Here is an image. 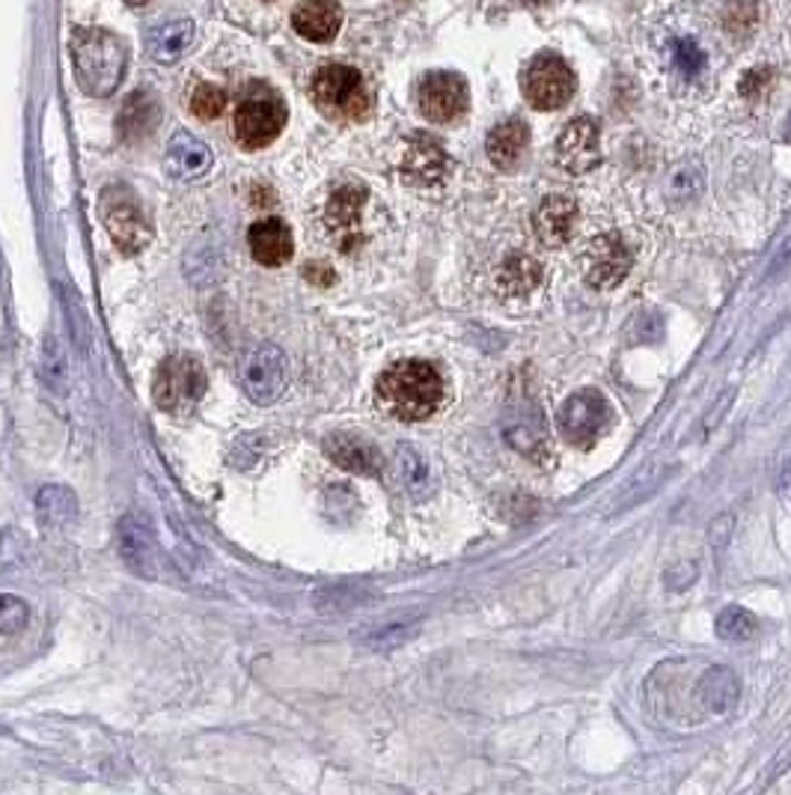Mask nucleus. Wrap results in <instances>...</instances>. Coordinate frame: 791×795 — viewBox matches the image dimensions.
I'll use <instances>...</instances> for the list:
<instances>
[{
    "mask_svg": "<svg viewBox=\"0 0 791 795\" xmlns=\"http://www.w3.org/2000/svg\"><path fill=\"white\" fill-rule=\"evenodd\" d=\"M292 27L301 40L330 42L342 27V7L337 0H301L292 10Z\"/></svg>",
    "mask_w": 791,
    "mask_h": 795,
    "instance_id": "f3484780",
    "label": "nucleus"
},
{
    "mask_svg": "<svg viewBox=\"0 0 791 795\" xmlns=\"http://www.w3.org/2000/svg\"><path fill=\"white\" fill-rule=\"evenodd\" d=\"M699 701L709 706L711 713H730L735 709V703L741 697V682L738 676L730 671V668H711L705 671V676L699 680Z\"/></svg>",
    "mask_w": 791,
    "mask_h": 795,
    "instance_id": "412c9836",
    "label": "nucleus"
},
{
    "mask_svg": "<svg viewBox=\"0 0 791 795\" xmlns=\"http://www.w3.org/2000/svg\"><path fill=\"white\" fill-rule=\"evenodd\" d=\"M363 206H366V188L363 186H342L330 194L325 224H328L330 236L339 245V250L358 248L360 242H363V233H360Z\"/></svg>",
    "mask_w": 791,
    "mask_h": 795,
    "instance_id": "ddd939ff",
    "label": "nucleus"
},
{
    "mask_svg": "<svg viewBox=\"0 0 791 795\" xmlns=\"http://www.w3.org/2000/svg\"><path fill=\"white\" fill-rule=\"evenodd\" d=\"M399 459H402V477H405V483L411 492H420L429 485V468L422 462L420 456L408 450V447H402L399 450Z\"/></svg>",
    "mask_w": 791,
    "mask_h": 795,
    "instance_id": "c756f323",
    "label": "nucleus"
},
{
    "mask_svg": "<svg viewBox=\"0 0 791 795\" xmlns=\"http://www.w3.org/2000/svg\"><path fill=\"white\" fill-rule=\"evenodd\" d=\"M527 144H530V128L521 120H506V123L494 125L491 135L485 141V149H488V158H491L494 167L500 170H512L521 156H524Z\"/></svg>",
    "mask_w": 791,
    "mask_h": 795,
    "instance_id": "aec40b11",
    "label": "nucleus"
},
{
    "mask_svg": "<svg viewBox=\"0 0 791 795\" xmlns=\"http://www.w3.org/2000/svg\"><path fill=\"white\" fill-rule=\"evenodd\" d=\"M27 602L12 596V593H0V635H15L27 626Z\"/></svg>",
    "mask_w": 791,
    "mask_h": 795,
    "instance_id": "cd10ccee",
    "label": "nucleus"
},
{
    "mask_svg": "<svg viewBox=\"0 0 791 795\" xmlns=\"http://www.w3.org/2000/svg\"><path fill=\"white\" fill-rule=\"evenodd\" d=\"M539 280H542V266L527 254H512L497 271V290L512 299H521L539 287Z\"/></svg>",
    "mask_w": 791,
    "mask_h": 795,
    "instance_id": "4be33fe9",
    "label": "nucleus"
},
{
    "mask_svg": "<svg viewBox=\"0 0 791 795\" xmlns=\"http://www.w3.org/2000/svg\"><path fill=\"white\" fill-rule=\"evenodd\" d=\"M450 170V158L432 137H414L405 158H402V176L414 186H438Z\"/></svg>",
    "mask_w": 791,
    "mask_h": 795,
    "instance_id": "dca6fc26",
    "label": "nucleus"
},
{
    "mask_svg": "<svg viewBox=\"0 0 791 795\" xmlns=\"http://www.w3.org/2000/svg\"><path fill=\"white\" fill-rule=\"evenodd\" d=\"M206 393V370L196 358L173 355L167 358L152 379V396L158 408L170 414H188Z\"/></svg>",
    "mask_w": 791,
    "mask_h": 795,
    "instance_id": "7ed1b4c3",
    "label": "nucleus"
},
{
    "mask_svg": "<svg viewBox=\"0 0 791 795\" xmlns=\"http://www.w3.org/2000/svg\"><path fill=\"white\" fill-rule=\"evenodd\" d=\"M535 236L547 248H565L577 227V203L572 197H545L533 215Z\"/></svg>",
    "mask_w": 791,
    "mask_h": 795,
    "instance_id": "2eb2a0df",
    "label": "nucleus"
},
{
    "mask_svg": "<svg viewBox=\"0 0 791 795\" xmlns=\"http://www.w3.org/2000/svg\"><path fill=\"white\" fill-rule=\"evenodd\" d=\"M610 421H613V408L607 403L604 393L592 391V388L572 393L556 414L560 435L568 445L580 447V450H589L596 445L598 438L607 433Z\"/></svg>",
    "mask_w": 791,
    "mask_h": 795,
    "instance_id": "0eeeda50",
    "label": "nucleus"
},
{
    "mask_svg": "<svg viewBox=\"0 0 791 795\" xmlns=\"http://www.w3.org/2000/svg\"><path fill=\"white\" fill-rule=\"evenodd\" d=\"M780 483H782V485H791V459H789V462H786V471H782V480H780Z\"/></svg>",
    "mask_w": 791,
    "mask_h": 795,
    "instance_id": "2f4dec72",
    "label": "nucleus"
},
{
    "mask_svg": "<svg viewBox=\"0 0 791 795\" xmlns=\"http://www.w3.org/2000/svg\"><path fill=\"white\" fill-rule=\"evenodd\" d=\"M535 3H539V0H535Z\"/></svg>",
    "mask_w": 791,
    "mask_h": 795,
    "instance_id": "72a5a7b5",
    "label": "nucleus"
},
{
    "mask_svg": "<svg viewBox=\"0 0 791 795\" xmlns=\"http://www.w3.org/2000/svg\"><path fill=\"white\" fill-rule=\"evenodd\" d=\"M521 87H524L527 102L533 104V108H539V111H556V108L572 102L577 81L572 66H568L563 57H556V54H539V57L527 66Z\"/></svg>",
    "mask_w": 791,
    "mask_h": 795,
    "instance_id": "6e6552de",
    "label": "nucleus"
},
{
    "mask_svg": "<svg viewBox=\"0 0 791 795\" xmlns=\"http://www.w3.org/2000/svg\"><path fill=\"white\" fill-rule=\"evenodd\" d=\"M208 167V149L194 137L179 135L170 146V170L176 176H200Z\"/></svg>",
    "mask_w": 791,
    "mask_h": 795,
    "instance_id": "5701e85b",
    "label": "nucleus"
},
{
    "mask_svg": "<svg viewBox=\"0 0 791 795\" xmlns=\"http://www.w3.org/2000/svg\"><path fill=\"white\" fill-rule=\"evenodd\" d=\"M247 245H250V254L257 259L259 266H268V269H278L283 262H289L292 257V229L280 221V217H265V221H257L250 233H247Z\"/></svg>",
    "mask_w": 791,
    "mask_h": 795,
    "instance_id": "a211bd4d",
    "label": "nucleus"
},
{
    "mask_svg": "<svg viewBox=\"0 0 791 795\" xmlns=\"http://www.w3.org/2000/svg\"><path fill=\"white\" fill-rule=\"evenodd\" d=\"M753 631H756V617H753L750 611L741 608V605H730L717 617V635L723 640L738 643V640L753 638Z\"/></svg>",
    "mask_w": 791,
    "mask_h": 795,
    "instance_id": "a878e982",
    "label": "nucleus"
},
{
    "mask_svg": "<svg viewBox=\"0 0 791 795\" xmlns=\"http://www.w3.org/2000/svg\"><path fill=\"white\" fill-rule=\"evenodd\" d=\"M414 635V626H408V623H391V626H381V629H375L370 635V638L363 640L370 650H393V647H399V643H405V640L411 638Z\"/></svg>",
    "mask_w": 791,
    "mask_h": 795,
    "instance_id": "c85d7f7f",
    "label": "nucleus"
},
{
    "mask_svg": "<svg viewBox=\"0 0 791 795\" xmlns=\"http://www.w3.org/2000/svg\"><path fill=\"white\" fill-rule=\"evenodd\" d=\"M313 99L319 104L321 114L334 116V120H360L370 108L360 72L351 66H342V63H330L316 72Z\"/></svg>",
    "mask_w": 791,
    "mask_h": 795,
    "instance_id": "20e7f679",
    "label": "nucleus"
},
{
    "mask_svg": "<svg viewBox=\"0 0 791 795\" xmlns=\"http://www.w3.org/2000/svg\"><path fill=\"white\" fill-rule=\"evenodd\" d=\"M283 125H286V104L265 87H259V90L253 87L236 108L233 132L245 149H262L278 141Z\"/></svg>",
    "mask_w": 791,
    "mask_h": 795,
    "instance_id": "39448f33",
    "label": "nucleus"
},
{
    "mask_svg": "<svg viewBox=\"0 0 791 795\" xmlns=\"http://www.w3.org/2000/svg\"><path fill=\"white\" fill-rule=\"evenodd\" d=\"M761 81H765V69H756V72L747 75V81H741V93L756 96L761 90Z\"/></svg>",
    "mask_w": 791,
    "mask_h": 795,
    "instance_id": "7c9ffc66",
    "label": "nucleus"
},
{
    "mask_svg": "<svg viewBox=\"0 0 791 795\" xmlns=\"http://www.w3.org/2000/svg\"><path fill=\"white\" fill-rule=\"evenodd\" d=\"M417 102L426 120L432 123H452L467 111V83L455 72L426 75L417 90Z\"/></svg>",
    "mask_w": 791,
    "mask_h": 795,
    "instance_id": "9b49d317",
    "label": "nucleus"
},
{
    "mask_svg": "<svg viewBox=\"0 0 791 795\" xmlns=\"http://www.w3.org/2000/svg\"><path fill=\"white\" fill-rule=\"evenodd\" d=\"M325 454L339 468L354 471V474L375 477L381 471V454L360 435H330L328 441H325Z\"/></svg>",
    "mask_w": 791,
    "mask_h": 795,
    "instance_id": "6ab92c4d",
    "label": "nucleus"
},
{
    "mask_svg": "<svg viewBox=\"0 0 791 795\" xmlns=\"http://www.w3.org/2000/svg\"><path fill=\"white\" fill-rule=\"evenodd\" d=\"M125 42L104 31H87L75 42V72L90 96H111L123 81Z\"/></svg>",
    "mask_w": 791,
    "mask_h": 795,
    "instance_id": "f03ea898",
    "label": "nucleus"
},
{
    "mask_svg": "<svg viewBox=\"0 0 791 795\" xmlns=\"http://www.w3.org/2000/svg\"><path fill=\"white\" fill-rule=\"evenodd\" d=\"M36 506L45 522H54V525H66L69 518H75V510H78V501L69 489L63 485H45L39 495H36Z\"/></svg>",
    "mask_w": 791,
    "mask_h": 795,
    "instance_id": "b1692460",
    "label": "nucleus"
},
{
    "mask_svg": "<svg viewBox=\"0 0 791 795\" xmlns=\"http://www.w3.org/2000/svg\"><path fill=\"white\" fill-rule=\"evenodd\" d=\"M99 215H102L113 245L123 254H137L149 245L152 227L128 188H104L102 200H99Z\"/></svg>",
    "mask_w": 791,
    "mask_h": 795,
    "instance_id": "423d86ee",
    "label": "nucleus"
},
{
    "mask_svg": "<svg viewBox=\"0 0 791 795\" xmlns=\"http://www.w3.org/2000/svg\"><path fill=\"white\" fill-rule=\"evenodd\" d=\"M506 438H509V445L518 447L524 456H545V426H542L539 414H533L530 421L509 426Z\"/></svg>",
    "mask_w": 791,
    "mask_h": 795,
    "instance_id": "393cba45",
    "label": "nucleus"
},
{
    "mask_svg": "<svg viewBox=\"0 0 791 795\" xmlns=\"http://www.w3.org/2000/svg\"><path fill=\"white\" fill-rule=\"evenodd\" d=\"M120 555L137 575H144V579L161 575L158 542H155L152 527L144 516H125L120 522Z\"/></svg>",
    "mask_w": 791,
    "mask_h": 795,
    "instance_id": "4468645a",
    "label": "nucleus"
},
{
    "mask_svg": "<svg viewBox=\"0 0 791 795\" xmlns=\"http://www.w3.org/2000/svg\"><path fill=\"white\" fill-rule=\"evenodd\" d=\"M375 396L391 417L414 424L438 412L443 400V379L429 361H399L381 372Z\"/></svg>",
    "mask_w": 791,
    "mask_h": 795,
    "instance_id": "f257e3e1",
    "label": "nucleus"
},
{
    "mask_svg": "<svg viewBox=\"0 0 791 795\" xmlns=\"http://www.w3.org/2000/svg\"><path fill=\"white\" fill-rule=\"evenodd\" d=\"M125 3H132V7H144V3H149V0H125Z\"/></svg>",
    "mask_w": 791,
    "mask_h": 795,
    "instance_id": "473e14b6",
    "label": "nucleus"
},
{
    "mask_svg": "<svg viewBox=\"0 0 791 795\" xmlns=\"http://www.w3.org/2000/svg\"><path fill=\"white\" fill-rule=\"evenodd\" d=\"M556 161L568 173H589L601 161V144H598V125L589 116H577L565 125L556 141Z\"/></svg>",
    "mask_w": 791,
    "mask_h": 795,
    "instance_id": "f8f14e48",
    "label": "nucleus"
},
{
    "mask_svg": "<svg viewBox=\"0 0 791 795\" xmlns=\"http://www.w3.org/2000/svg\"><path fill=\"white\" fill-rule=\"evenodd\" d=\"M241 384L257 405L278 403L286 391V358L278 346H259L241 363Z\"/></svg>",
    "mask_w": 791,
    "mask_h": 795,
    "instance_id": "9d476101",
    "label": "nucleus"
},
{
    "mask_svg": "<svg viewBox=\"0 0 791 795\" xmlns=\"http://www.w3.org/2000/svg\"><path fill=\"white\" fill-rule=\"evenodd\" d=\"M634 266L631 250L619 233H604L589 242L584 254V278L592 290H613Z\"/></svg>",
    "mask_w": 791,
    "mask_h": 795,
    "instance_id": "1a4fd4ad",
    "label": "nucleus"
},
{
    "mask_svg": "<svg viewBox=\"0 0 791 795\" xmlns=\"http://www.w3.org/2000/svg\"><path fill=\"white\" fill-rule=\"evenodd\" d=\"M226 108V93L215 83H200L191 96V111L194 116L200 120H217V116L224 114Z\"/></svg>",
    "mask_w": 791,
    "mask_h": 795,
    "instance_id": "bb28decb",
    "label": "nucleus"
}]
</instances>
